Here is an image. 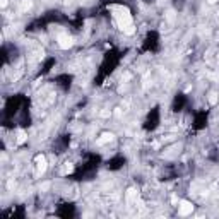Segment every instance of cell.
I'll return each mask as SVG.
<instances>
[{
    "label": "cell",
    "instance_id": "6da1fadb",
    "mask_svg": "<svg viewBox=\"0 0 219 219\" xmlns=\"http://www.w3.org/2000/svg\"><path fill=\"white\" fill-rule=\"evenodd\" d=\"M111 9L115 10V19L118 22V28L125 34H134L135 33V28H134V24H132V16H130V12L127 9H123V7H111Z\"/></svg>",
    "mask_w": 219,
    "mask_h": 219
},
{
    "label": "cell",
    "instance_id": "7a4b0ae2",
    "mask_svg": "<svg viewBox=\"0 0 219 219\" xmlns=\"http://www.w3.org/2000/svg\"><path fill=\"white\" fill-rule=\"evenodd\" d=\"M57 41H58V46L62 50H69L70 46L74 45V40H72V36H69V34H60Z\"/></svg>",
    "mask_w": 219,
    "mask_h": 219
},
{
    "label": "cell",
    "instance_id": "3957f363",
    "mask_svg": "<svg viewBox=\"0 0 219 219\" xmlns=\"http://www.w3.org/2000/svg\"><path fill=\"white\" fill-rule=\"evenodd\" d=\"M192 210H193V205H192L190 202H187V200H183V202L180 204V207H178V212L181 214V216H187V214H192Z\"/></svg>",
    "mask_w": 219,
    "mask_h": 219
},
{
    "label": "cell",
    "instance_id": "277c9868",
    "mask_svg": "<svg viewBox=\"0 0 219 219\" xmlns=\"http://www.w3.org/2000/svg\"><path fill=\"white\" fill-rule=\"evenodd\" d=\"M36 163H38V173H43L46 169V159H45V156H36Z\"/></svg>",
    "mask_w": 219,
    "mask_h": 219
},
{
    "label": "cell",
    "instance_id": "5b68a950",
    "mask_svg": "<svg viewBox=\"0 0 219 219\" xmlns=\"http://www.w3.org/2000/svg\"><path fill=\"white\" fill-rule=\"evenodd\" d=\"M31 7H33V2H31V0H22V4H21V10H22V12L29 10Z\"/></svg>",
    "mask_w": 219,
    "mask_h": 219
},
{
    "label": "cell",
    "instance_id": "8992f818",
    "mask_svg": "<svg viewBox=\"0 0 219 219\" xmlns=\"http://www.w3.org/2000/svg\"><path fill=\"white\" fill-rule=\"evenodd\" d=\"M26 140V134H24V130H19L17 132V144H22Z\"/></svg>",
    "mask_w": 219,
    "mask_h": 219
},
{
    "label": "cell",
    "instance_id": "52a82bcc",
    "mask_svg": "<svg viewBox=\"0 0 219 219\" xmlns=\"http://www.w3.org/2000/svg\"><path fill=\"white\" fill-rule=\"evenodd\" d=\"M111 139H113V135H111V134H105V135H103V139L100 140V144L106 142V140H111Z\"/></svg>",
    "mask_w": 219,
    "mask_h": 219
},
{
    "label": "cell",
    "instance_id": "ba28073f",
    "mask_svg": "<svg viewBox=\"0 0 219 219\" xmlns=\"http://www.w3.org/2000/svg\"><path fill=\"white\" fill-rule=\"evenodd\" d=\"M209 101H210V103H212V105H214V103H216V101H218V98H216V94H214V92H212V94H210Z\"/></svg>",
    "mask_w": 219,
    "mask_h": 219
},
{
    "label": "cell",
    "instance_id": "9c48e42d",
    "mask_svg": "<svg viewBox=\"0 0 219 219\" xmlns=\"http://www.w3.org/2000/svg\"><path fill=\"white\" fill-rule=\"evenodd\" d=\"M72 169H74V166H72V164H70V163H67V166H65V171H67V173H70V171H72Z\"/></svg>",
    "mask_w": 219,
    "mask_h": 219
},
{
    "label": "cell",
    "instance_id": "30bf717a",
    "mask_svg": "<svg viewBox=\"0 0 219 219\" xmlns=\"http://www.w3.org/2000/svg\"><path fill=\"white\" fill-rule=\"evenodd\" d=\"M0 5H2V7H5V5H7V0H2V2H0Z\"/></svg>",
    "mask_w": 219,
    "mask_h": 219
},
{
    "label": "cell",
    "instance_id": "8fae6325",
    "mask_svg": "<svg viewBox=\"0 0 219 219\" xmlns=\"http://www.w3.org/2000/svg\"><path fill=\"white\" fill-rule=\"evenodd\" d=\"M207 2H209V4H216V2H218V0H207Z\"/></svg>",
    "mask_w": 219,
    "mask_h": 219
}]
</instances>
